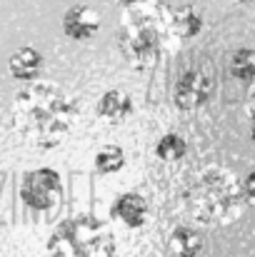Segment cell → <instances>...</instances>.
<instances>
[{
    "mask_svg": "<svg viewBox=\"0 0 255 257\" xmlns=\"http://www.w3.org/2000/svg\"><path fill=\"white\" fill-rule=\"evenodd\" d=\"M78 107L55 83H30L10 105V120L20 140L33 148L50 150L73 130Z\"/></svg>",
    "mask_w": 255,
    "mask_h": 257,
    "instance_id": "6da1fadb",
    "label": "cell"
},
{
    "mask_svg": "<svg viewBox=\"0 0 255 257\" xmlns=\"http://www.w3.org/2000/svg\"><path fill=\"white\" fill-rule=\"evenodd\" d=\"M185 207L200 225H233L245 212V187L240 180L220 165L195 172L185 187Z\"/></svg>",
    "mask_w": 255,
    "mask_h": 257,
    "instance_id": "7a4b0ae2",
    "label": "cell"
},
{
    "mask_svg": "<svg viewBox=\"0 0 255 257\" xmlns=\"http://www.w3.org/2000/svg\"><path fill=\"white\" fill-rule=\"evenodd\" d=\"M173 10L168 3L148 0L123 15V55L133 68H153L165 48H175L173 38Z\"/></svg>",
    "mask_w": 255,
    "mask_h": 257,
    "instance_id": "3957f363",
    "label": "cell"
},
{
    "mask_svg": "<svg viewBox=\"0 0 255 257\" xmlns=\"http://www.w3.org/2000/svg\"><path fill=\"white\" fill-rule=\"evenodd\" d=\"M50 257H113L115 235L93 215H75L63 220L48 237Z\"/></svg>",
    "mask_w": 255,
    "mask_h": 257,
    "instance_id": "277c9868",
    "label": "cell"
},
{
    "mask_svg": "<svg viewBox=\"0 0 255 257\" xmlns=\"http://www.w3.org/2000/svg\"><path fill=\"white\" fill-rule=\"evenodd\" d=\"M60 195H63L60 175L50 168L30 170L20 180V200L30 210H50L58 205Z\"/></svg>",
    "mask_w": 255,
    "mask_h": 257,
    "instance_id": "5b68a950",
    "label": "cell"
},
{
    "mask_svg": "<svg viewBox=\"0 0 255 257\" xmlns=\"http://www.w3.org/2000/svg\"><path fill=\"white\" fill-rule=\"evenodd\" d=\"M213 90H215L213 70L208 65H195L178 78V83L173 87V102L180 110H198L200 105L210 100Z\"/></svg>",
    "mask_w": 255,
    "mask_h": 257,
    "instance_id": "8992f818",
    "label": "cell"
},
{
    "mask_svg": "<svg viewBox=\"0 0 255 257\" xmlns=\"http://www.w3.org/2000/svg\"><path fill=\"white\" fill-rule=\"evenodd\" d=\"M100 23L103 18L93 5H73L63 15V33L70 40H90L100 33Z\"/></svg>",
    "mask_w": 255,
    "mask_h": 257,
    "instance_id": "52a82bcc",
    "label": "cell"
},
{
    "mask_svg": "<svg viewBox=\"0 0 255 257\" xmlns=\"http://www.w3.org/2000/svg\"><path fill=\"white\" fill-rule=\"evenodd\" d=\"M110 212L125 227L138 230V227H143L148 222V200L143 195H138V192H123L120 197H115Z\"/></svg>",
    "mask_w": 255,
    "mask_h": 257,
    "instance_id": "ba28073f",
    "label": "cell"
},
{
    "mask_svg": "<svg viewBox=\"0 0 255 257\" xmlns=\"http://www.w3.org/2000/svg\"><path fill=\"white\" fill-rule=\"evenodd\" d=\"M95 112L105 122H120L133 112V97L125 90H108V92L100 95Z\"/></svg>",
    "mask_w": 255,
    "mask_h": 257,
    "instance_id": "9c48e42d",
    "label": "cell"
},
{
    "mask_svg": "<svg viewBox=\"0 0 255 257\" xmlns=\"http://www.w3.org/2000/svg\"><path fill=\"white\" fill-rule=\"evenodd\" d=\"M10 75L15 80H25V83H35V78L43 70V55L35 48H18L10 60H8Z\"/></svg>",
    "mask_w": 255,
    "mask_h": 257,
    "instance_id": "30bf717a",
    "label": "cell"
},
{
    "mask_svg": "<svg viewBox=\"0 0 255 257\" xmlns=\"http://www.w3.org/2000/svg\"><path fill=\"white\" fill-rule=\"evenodd\" d=\"M203 235L200 230L190 225H178L168 237V250L175 257H198L203 250Z\"/></svg>",
    "mask_w": 255,
    "mask_h": 257,
    "instance_id": "8fae6325",
    "label": "cell"
},
{
    "mask_svg": "<svg viewBox=\"0 0 255 257\" xmlns=\"http://www.w3.org/2000/svg\"><path fill=\"white\" fill-rule=\"evenodd\" d=\"M200 30H203V18L193 5H180L173 10V38L178 43L195 38Z\"/></svg>",
    "mask_w": 255,
    "mask_h": 257,
    "instance_id": "7c38bea8",
    "label": "cell"
},
{
    "mask_svg": "<svg viewBox=\"0 0 255 257\" xmlns=\"http://www.w3.org/2000/svg\"><path fill=\"white\" fill-rule=\"evenodd\" d=\"M230 75L245 85H255V50L240 48L233 53L230 60Z\"/></svg>",
    "mask_w": 255,
    "mask_h": 257,
    "instance_id": "4fadbf2b",
    "label": "cell"
},
{
    "mask_svg": "<svg viewBox=\"0 0 255 257\" xmlns=\"http://www.w3.org/2000/svg\"><path fill=\"white\" fill-rule=\"evenodd\" d=\"M125 168V153H123V148L120 145H103L100 150H98V155H95V170L98 172H105V175H110V172H118Z\"/></svg>",
    "mask_w": 255,
    "mask_h": 257,
    "instance_id": "5bb4252c",
    "label": "cell"
},
{
    "mask_svg": "<svg viewBox=\"0 0 255 257\" xmlns=\"http://www.w3.org/2000/svg\"><path fill=\"white\" fill-rule=\"evenodd\" d=\"M185 150H188V143H185L180 135H175V133L163 135V138L158 140V145H155V155H158L163 163H178V160H183Z\"/></svg>",
    "mask_w": 255,
    "mask_h": 257,
    "instance_id": "9a60e30c",
    "label": "cell"
},
{
    "mask_svg": "<svg viewBox=\"0 0 255 257\" xmlns=\"http://www.w3.org/2000/svg\"><path fill=\"white\" fill-rule=\"evenodd\" d=\"M248 112H250V135L255 140V85L250 87V97H248Z\"/></svg>",
    "mask_w": 255,
    "mask_h": 257,
    "instance_id": "2e32d148",
    "label": "cell"
},
{
    "mask_svg": "<svg viewBox=\"0 0 255 257\" xmlns=\"http://www.w3.org/2000/svg\"><path fill=\"white\" fill-rule=\"evenodd\" d=\"M243 187H245V195H248V200L255 202V170L245 177V182H243Z\"/></svg>",
    "mask_w": 255,
    "mask_h": 257,
    "instance_id": "e0dca14e",
    "label": "cell"
},
{
    "mask_svg": "<svg viewBox=\"0 0 255 257\" xmlns=\"http://www.w3.org/2000/svg\"><path fill=\"white\" fill-rule=\"evenodd\" d=\"M118 5H123L125 10H130V8H138V5H143V3H148V0H115Z\"/></svg>",
    "mask_w": 255,
    "mask_h": 257,
    "instance_id": "ac0fdd59",
    "label": "cell"
},
{
    "mask_svg": "<svg viewBox=\"0 0 255 257\" xmlns=\"http://www.w3.org/2000/svg\"><path fill=\"white\" fill-rule=\"evenodd\" d=\"M238 3H255V0H238Z\"/></svg>",
    "mask_w": 255,
    "mask_h": 257,
    "instance_id": "d6986e66",
    "label": "cell"
}]
</instances>
